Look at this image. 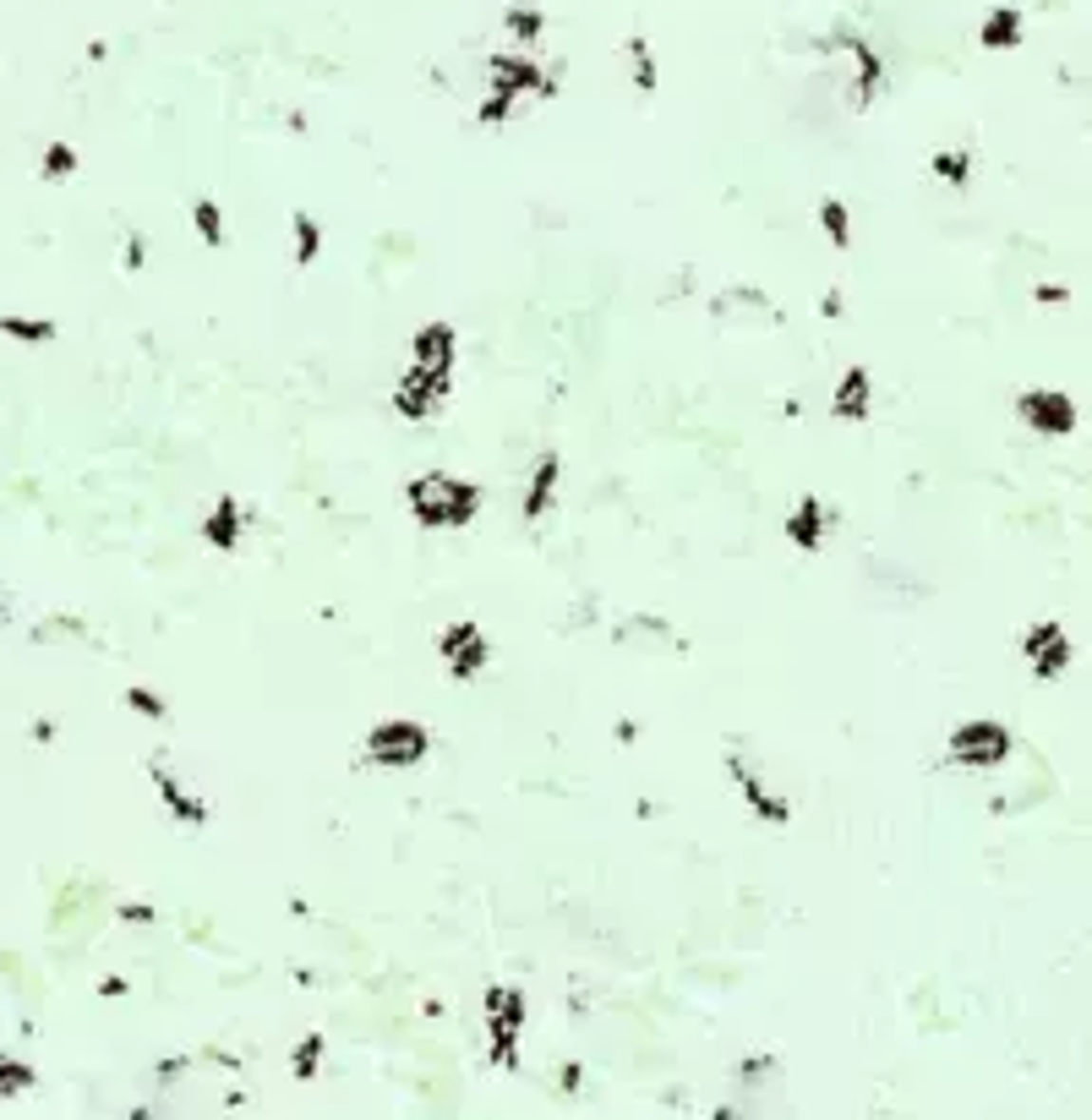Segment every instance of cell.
I'll list each match as a JSON object with an SVG mask.
<instances>
[{
    "mask_svg": "<svg viewBox=\"0 0 1092 1120\" xmlns=\"http://www.w3.org/2000/svg\"><path fill=\"white\" fill-rule=\"evenodd\" d=\"M476 508H480V492L470 482H454V476H421V482H410V514L426 530L470 525Z\"/></svg>",
    "mask_w": 1092,
    "mask_h": 1120,
    "instance_id": "6da1fadb",
    "label": "cell"
},
{
    "mask_svg": "<svg viewBox=\"0 0 1092 1120\" xmlns=\"http://www.w3.org/2000/svg\"><path fill=\"white\" fill-rule=\"evenodd\" d=\"M519 1022H524V995L519 989H486V1028H492V1060L498 1066H519Z\"/></svg>",
    "mask_w": 1092,
    "mask_h": 1120,
    "instance_id": "7a4b0ae2",
    "label": "cell"
},
{
    "mask_svg": "<svg viewBox=\"0 0 1092 1120\" xmlns=\"http://www.w3.org/2000/svg\"><path fill=\"white\" fill-rule=\"evenodd\" d=\"M426 727L421 722H405V716H393V722H383V727H371L367 732V760H377V766H415L421 754H426Z\"/></svg>",
    "mask_w": 1092,
    "mask_h": 1120,
    "instance_id": "3957f363",
    "label": "cell"
},
{
    "mask_svg": "<svg viewBox=\"0 0 1092 1120\" xmlns=\"http://www.w3.org/2000/svg\"><path fill=\"white\" fill-rule=\"evenodd\" d=\"M1010 749L1016 744L1000 722H967L951 732V760L956 766H1000V760H1010Z\"/></svg>",
    "mask_w": 1092,
    "mask_h": 1120,
    "instance_id": "277c9868",
    "label": "cell"
},
{
    "mask_svg": "<svg viewBox=\"0 0 1092 1120\" xmlns=\"http://www.w3.org/2000/svg\"><path fill=\"white\" fill-rule=\"evenodd\" d=\"M442 661H448V673L454 678H476V673H486V661H492V645H486V635H480V623H448L442 629Z\"/></svg>",
    "mask_w": 1092,
    "mask_h": 1120,
    "instance_id": "5b68a950",
    "label": "cell"
},
{
    "mask_svg": "<svg viewBox=\"0 0 1092 1120\" xmlns=\"http://www.w3.org/2000/svg\"><path fill=\"white\" fill-rule=\"evenodd\" d=\"M1022 651H1026V661H1032V673H1038V678H1060V673L1070 667V639H1065V629H1060L1054 617H1044V623H1032V629H1026Z\"/></svg>",
    "mask_w": 1092,
    "mask_h": 1120,
    "instance_id": "8992f818",
    "label": "cell"
},
{
    "mask_svg": "<svg viewBox=\"0 0 1092 1120\" xmlns=\"http://www.w3.org/2000/svg\"><path fill=\"white\" fill-rule=\"evenodd\" d=\"M732 776H738L743 798H748V809L760 814V820H770V826H786V820H792V804H786V798H776V792L764 788V782L754 776V770L743 766L738 754H732Z\"/></svg>",
    "mask_w": 1092,
    "mask_h": 1120,
    "instance_id": "52a82bcc",
    "label": "cell"
},
{
    "mask_svg": "<svg viewBox=\"0 0 1092 1120\" xmlns=\"http://www.w3.org/2000/svg\"><path fill=\"white\" fill-rule=\"evenodd\" d=\"M1022 416L1044 432V438H1060V432H1070L1076 427V410H1070V399L1065 394H1026L1022 399Z\"/></svg>",
    "mask_w": 1092,
    "mask_h": 1120,
    "instance_id": "ba28073f",
    "label": "cell"
},
{
    "mask_svg": "<svg viewBox=\"0 0 1092 1120\" xmlns=\"http://www.w3.org/2000/svg\"><path fill=\"white\" fill-rule=\"evenodd\" d=\"M442 394H448V372H421V367H415V372L405 377V389H399V410H405V416H426Z\"/></svg>",
    "mask_w": 1092,
    "mask_h": 1120,
    "instance_id": "9c48e42d",
    "label": "cell"
},
{
    "mask_svg": "<svg viewBox=\"0 0 1092 1120\" xmlns=\"http://www.w3.org/2000/svg\"><path fill=\"white\" fill-rule=\"evenodd\" d=\"M415 367L421 372H454V329L448 323H432L415 339Z\"/></svg>",
    "mask_w": 1092,
    "mask_h": 1120,
    "instance_id": "30bf717a",
    "label": "cell"
},
{
    "mask_svg": "<svg viewBox=\"0 0 1092 1120\" xmlns=\"http://www.w3.org/2000/svg\"><path fill=\"white\" fill-rule=\"evenodd\" d=\"M153 788H159V798H164V804L175 809V820H180V826H202V820H208V804H202V798H192V792L180 788V782H175L164 766H153Z\"/></svg>",
    "mask_w": 1092,
    "mask_h": 1120,
    "instance_id": "8fae6325",
    "label": "cell"
},
{
    "mask_svg": "<svg viewBox=\"0 0 1092 1120\" xmlns=\"http://www.w3.org/2000/svg\"><path fill=\"white\" fill-rule=\"evenodd\" d=\"M202 536H208V541H214L218 552L240 547V503H235V498H218L214 520H208V525H202Z\"/></svg>",
    "mask_w": 1092,
    "mask_h": 1120,
    "instance_id": "7c38bea8",
    "label": "cell"
},
{
    "mask_svg": "<svg viewBox=\"0 0 1092 1120\" xmlns=\"http://www.w3.org/2000/svg\"><path fill=\"white\" fill-rule=\"evenodd\" d=\"M863 410H869V372L857 367V372H847V377H841V389H836V416L857 421Z\"/></svg>",
    "mask_w": 1092,
    "mask_h": 1120,
    "instance_id": "4fadbf2b",
    "label": "cell"
},
{
    "mask_svg": "<svg viewBox=\"0 0 1092 1120\" xmlns=\"http://www.w3.org/2000/svg\"><path fill=\"white\" fill-rule=\"evenodd\" d=\"M786 530H792V541H798V547H819V536H825V508L814 503V498H803Z\"/></svg>",
    "mask_w": 1092,
    "mask_h": 1120,
    "instance_id": "5bb4252c",
    "label": "cell"
},
{
    "mask_svg": "<svg viewBox=\"0 0 1092 1120\" xmlns=\"http://www.w3.org/2000/svg\"><path fill=\"white\" fill-rule=\"evenodd\" d=\"M552 482H557V454H546L536 465V482H530V498H524V520H541L546 503H552Z\"/></svg>",
    "mask_w": 1092,
    "mask_h": 1120,
    "instance_id": "9a60e30c",
    "label": "cell"
},
{
    "mask_svg": "<svg viewBox=\"0 0 1092 1120\" xmlns=\"http://www.w3.org/2000/svg\"><path fill=\"white\" fill-rule=\"evenodd\" d=\"M317 1060H323V1033H306L301 1050H295V1076L311 1082V1076H317Z\"/></svg>",
    "mask_w": 1092,
    "mask_h": 1120,
    "instance_id": "2e32d148",
    "label": "cell"
},
{
    "mask_svg": "<svg viewBox=\"0 0 1092 1120\" xmlns=\"http://www.w3.org/2000/svg\"><path fill=\"white\" fill-rule=\"evenodd\" d=\"M197 230L208 236V246L224 241V224H218V208H214V202H197Z\"/></svg>",
    "mask_w": 1092,
    "mask_h": 1120,
    "instance_id": "e0dca14e",
    "label": "cell"
},
{
    "mask_svg": "<svg viewBox=\"0 0 1092 1120\" xmlns=\"http://www.w3.org/2000/svg\"><path fill=\"white\" fill-rule=\"evenodd\" d=\"M825 230H830V241H836V246H847V241H852V230H847V208H841V202H825Z\"/></svg>",
    "mask_w": 1092,
    "mask_h": 1120,
    "instance_id": "ac0fdd59",
    "label": "cell"
},
{
    "mask_svg": "<svg viewBox=\"0 0 1092 1120\" xmlns=\"http://www.w3.org/2000/svg\"><path fill=\"white\" fill-rule=\"evenodd\" d=\"M126 700H131V711H142V716H164V700H159V694H148V689H131Z\"/></svg>",
    "mask_w": 1092,
    "mask_h": 1120,
    "instance_id": "d6986e66",
    "label": "cell"
},
{
    "mask_svg": "<svg viewBox=\"0 0 1092 1120\" xmlns=\"http://www.w3.org/2000/svg\"><path fill=\"white\" fill-rule=\"evenodd\" d=\"M1010 33H1016V17H1010V11H1000V17L988 23V45H1010Z\"/></svg>",
    "mask_w": 1092,
    "mask_h": 1120,
    "instance_id": "ffe728a7",
    "label": "cell"
},
{
    "mask_svg": "<svg viewBox=\"0 0 1092 1120\" xmlns=\"http://www.w3.org/2000/svg\"><path fill=\"white\" fill-rule=\"evenodd\" d=\"M295 236H301V263H311V252H317V224L295 219Z\"/></svg>",
    "mask_w": 1092,
    "mask_h": 1120,
    "instance_id": "44dd1931",
    "label": "cell"
},
{
    "mask_svg": "<svg viewBox=\"0 0 1092 1120\" xmlns=\"http://www.w3.org/2000/svg\"><path fill=\"white\" fill-rule=\"evenodd\" d=\"M28 1082V1066H11V1060H0V1093H11Z\"/></svg>",
    "mask_w": 1092,
    "mask_h": 1120,
    "instance_id": "7402d4cb",
    "label": "cell"
},
{
    "mask_svg": "<svg viewBox=\"0 0 1092 1120\" xmlns=\"http://www.w3.org/2000/svg\"><path fill=\"white\" fill-rule=\"evenodd\" d=\"M934 170H945V180H967V159L945 154V159H934Z\"/></svg>",
    "mask_w": 1092,
    "mask_h": 1120,
    "instance_id": "603a6c76",
    "label": "cell"
}]
</instances>
